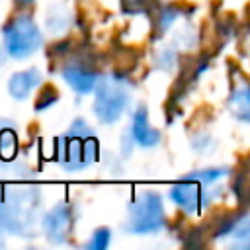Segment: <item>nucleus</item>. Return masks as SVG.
<instances>
[{
  "mask_svg": "<svg viewBox=\"0 0 250 250\" xmlns=\"http://www.w3.org/2000/svg\"><path fill=\"white\" fill-rule=\"evenodd\" d=\"M4 57H6V55H4V49H0V66L4 64Z\"/></svg>",
  "mask_w": 250,
  "mask_h": 250,
  "instance_id": "17",
  "label": "nucleus"
},
{
  "mask_svg": "<svg viewBox=\"0 0 250 250\" xmlns=\"http://www.w3.org/2000/svg\"><path fill=\"white\" fill-rule=\"evenodd\" d=\"M129 133H131V139L135 145L143 146V148H150V146H156L160 143V131L154 129L150 123H148V111L145 105H139L133 113V121H131V127H129Z\"/></svg>",
  "mask_w": 250,
  "mask_h": 250,
  "instance_id": "8",
  "label": "nucleus"
},
{
  "mask_svg": "<svg viewBox=\"0 0 250 250\" xmlns=\"http://www.w3.org/2000/svg\"><path fill=\"white\" fill-rule=\"evenodd\" d=\"M170 199L180 205L184 211L188 213H195L201 209V205H205L207 201V193H205V186L195 182V180H188V178H182L176 186L170 188Z\"/></svg>",
  "mask_w": 250,
  "mask_h": 250,
  "instance_id": "7",
  "label": "nucleus"
},
{
  "mask_svg": "<svg viewBox=\"0 0 250 250\" xmlns=\"http://www.w3.org/2000/svg\"><path fill=\"white\" fill-rule=\"evenodd\" d=\"M21 2H33V0H21Z\"/></svg>",
  "mask_w": 250,
  "mask_h": 250,
  "instance_id": "18",
  "label": "nucleus"
},
{
  "mask_svg": "<svg viewBox=\"0 0 250 250\" xmlns=\"http://www.w3.org/2000/svg\"><path fill=\"white\" fill-rule=\"evenodd\" d=\"M94 90H96V96H94L92 107H94L96 117L105 125L115 123L123 115V111L129 107V102L133 96V86L123 76L105 74V76L98 78Z\"/></svg>",
  "mask_w": 250,
  "mask_h": 250,
  "instance_id": "3",
  "label": "nucleus"
},
{
  "mask_svg": "<svg viewBox=\"0 0 250 250\" xmlns=\"http://www.w3.org/2000/svg\"><path fill=\"white\" fill-rule=\"evenodd\" d=\"M59 166L66 172H80L98 156V137L86 119L78 117L59 139Z\"/></svg>",
  "mask_w": 250,
  "mask_h": 250,
  "instance_id": "1",
  "label": "nucleus"
},
{
  "mask_svg": "<svg viewBox=\"0 0 250 250\" xmlns=\"http://www.w3.org/2000/svg\"><path fill=\"white\" fill-rule=\"evenodd\" d=\"M230 111L240 121H248L250 119V104H248V88L246 86H242V88L232 92V96H230Z\"/></svg>",
  "mask_w": 250,
  "mask_h": 250,
  "instance_id": "11",
  "label": "nucleus"
},
{
  "mask_svg": "<svg viewBox=\"0 0 250 250\" xmlns=\"http://www.w3.org/2000/svg\"><path fill=\"white\" fill-rule=\"evenodd\" d=\"M4 53L12 59H25L37 53L43 45V35L29 14H20L12 18L4 29Z\"/></svg>",
  "mask_w": 250,
  "mask_h": 250,
  "instance_id": "5",
  "label": "nucleus"
},
{
  "mask_svg": "<svg viewBox=\"0 0 250 250\" xmlns=\"http://www.w3.org/2000/svg\"><path fill=\"white\" fill-rule=\"evenodd\" d=\"M45 25L51 33H62L68 27V14L62 6H51L45 16Z\"/></svg>",
  "mask_w": 250,
  "mask_h": 250,
  "instance_id": "12",
  "label": "nucleus"
},
{
  "mask_svg": "<svg viewBox=\"0 0 250 250\" xmlns=\"http://www.w3.org/2000/svg\"><path fill=\"white\" fill-rule=\"evenodd\" d=\"M6 229H4V215H2V189H0V246H4Z\"/></svg>",
  "mask_w": 250,
  "mask_h": 250,
  "instance_id": "16",
  "label": "nucleus"
},
{
  "mask_svg": "<svg viewBox=\"0 0 250 250\" xmlns=\"http://www.w3.org/2000/svg\"><path fill=\"white\" fill-rule=\"evenodd\" d=\"M61 74H62L64 82H66L76 94H80V96L90 94V92L94 90L96 82H98L96 70H92V68H88V66H84V64H80V62H68L66 66H62Z\"/></svg>",
  "mask_w": 250,
  "mask_h": 250,
  "instance_id": "9",
  "label": "nucleus"
},
{
  "mask_svg": "<svg viewBox=\"0 0 250 250\" xmlns=\"http://www.w3.org/2000/svg\"><path fill=\"white\" fill-rule=\"evenodd\" d=\"M166 225V213L160 193L145 189L129 203V219L123 229L131 234H154Z\"/></svg>",
  "mask_w": 250,
  "mask_h": 250,
  "instance_id": "4",
  "label": "nucleus"
},
{
  "mask_svg": "<svg viewBox=\"0 0 250 250\" xmlns=\"http://www.w3.org/2000/svg\"><path fill=\"white\" fill-rule=\"evenodd\" d=\"M127 2H135V0H127Z\"/></svg>",
  "mask_w": 250,
  "mask_h": 250,
  "instance_id": "19",
  "label": "nucleus"
},
{
  "mask_svg": "<svg viewBox=\"0 0 250 250\" xmlns=\"http://www.w3.org/2000/svg\"><path fill=\"white\" fill-rule=\"evenodd\" d=\"M55 102H57V94H55V90H53V88H47V90H43V92H41V98L37 100L35 109H37V111H43L45 107L53 105Z\"/></svg>",
  "mask_w": 250,
  "mask_h": 250,
  "instance_id": "15",
  "label": "nucleus"
},
{
  "mask_svg": "<svg viewBox=\"0 0 250 250\" xmlns=\"http://www.w3.org/2000/svg\"><path fill=\"white\" fill-rule=\"evenodd\" d=\"M109 242H111V230L107 227H100L92 232L90 240L84 246H86V250H105L109 246Z\"/></svg>",
  "mask_w": 250,
  "mask_h": 250,
  "instance_id": "14",
  "label": "nucleus"
},
{
  "mask_svg": "<svg viewBox=\"0 0 250 250\" xmlns=\"http://www.w3.org/2000/svg\"><path fill=\"white\" fill-rule=\"evenodd\" d=\"M41 70L37 66L18 70L8 78V92L14 100H25L39 84H41Z\"/></svg>",
  "mask_w": 250,
  "mask_h": 250,
  "instance_id": "10",
  "label": "nucleus"
},
{
  "mask_svg": "<svg viewBox=\"0 0 250 250\" xmlns=\"http://www.w3.org/2000/svg\"><path fill=\"white\" fill-rule=\"evenodd\" d=\"M72 225H74V217H72V209L66 201H59L57 205H53L41 219L43 234L51 244L68 242Z\"/></svg>",
  "mask_w": 250,
  "mask_h": 250,
  "instance_id": "6",
  "label": "nucleus"
},
{
  "mask_svg": "<svg viewBox=\"0 0 250 250\" xmlns=\"http://www.w3.org/2000/svg\"><path fill=\"white\" fill-rule=\"evenodd\" d=\"M227 172H229L227 168H203V170H195V172H191V174H188V176H184V178L195 180V182L207 186V184H213V182L221 180Z\"/></svg>",
  "mask_w": 250,
  "mask_h": 250,
  "instance_id": "13",
  "label": "nucleus"
},
{
  "mask_svg": "<svg viewBox=\"0 0 250 250\" xmlns=\"http://www.w3.org/2000/svg\"><path fill=\"white\" fill-rule=\"evenodd\" d=\"M39 191L35 188H14L2 193V215L6 232L33 236L39 217Z\"/></svg>",
  "mask_w": 250,
  "mask_h": 250,
  "instance_id": "2",
  "label": "nucleus"
}]
</instances>
